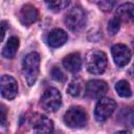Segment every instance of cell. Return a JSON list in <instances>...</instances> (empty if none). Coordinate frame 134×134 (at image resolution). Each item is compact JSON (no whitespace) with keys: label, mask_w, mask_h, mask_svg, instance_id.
Masks as SVG:
<instances>
[{"label":"cell","mask_w":134,"mask_h":134,"mask_svg":"<svg viewBox=\"0 0 134 134\" xmlns=\"http://www.w3.org/2000/svg\"><path fill=\"white\" fill-rule=\"evenodd\" d=\"M40 55L37 52H29L22 62V72L28 86L35 85L39 75Z\"/></svg>","instance_id":"obj_1"},{"label":"cell","mask_w":134,"mask_h":134,"mask_svg":"<svg viewBox=\"0 0 134 134\" xmlns=\"http://www.w3.org/2000/svg\"><path fill=\"white\" fill-rule=\"evenodd\" d=\"M86 68L92 74H102L107 67V55L100 50H91L86 55Z\"/></svg>","instance_id":"obj_2"},{"label":"cell","mask_w":134,"mask_h":134,"mask_svg":"<svg viewBox=\"0 0 134 134\" xmlns=\"http://www.w3.org/2000/svg\"><path fill=\"white\" fill-rule=\"evenodd\" d=\"M64 22L70 30L79 31L82 28H84L86 25V22H87L86 12L79 6L72 7L66 14V16L64 18Z\"/></svg>","instance_id":"obj_3"},{"label":"cell","mask_w":134,"mask_h":134,"mask_svg":"<svg viewBox=\"0 0 134 134\" xmlns=\"http://www.w3.org/2000/svg\"><path fill=\"white\" fill-rule=\"evenodd\" d=\"M62 104V96L58 89L48 88L41 96L40 105L43 110L47 112H55Z\"/></svg>","instance_id":"obj_4"},{"label":"cell","mask_w":134,"mask_h":134,"mask_svg":"<svg viewBox=\"0 0 134 134\" xmlns=\"http://www.w3.org/2000/svg\"><path fill=\"white\" fill-rule=\"evenodd\" d=\"M87 120V114L81 107H70L64 115V122L69 128H83Z\"/></svg>","instance_id":"obj_5"},{"label":"cell","mask_w":134,"mask_h":134,"mask_svg":"<svg viewBox=\"0 0 134 134\" xmlns=\"http://www.w3.org/2000/svg\"><path fill=\"white\" fill-rule=\"evenodd\" d=\"M116 109V103L112 98H99L94 109V117L97 121L102 122L108 119Z\"/></svg>","instance_id":"obj_6"},{"label":"cell","mask_w":134,"mask_h":134,"mask_svg":"<svg viewBox=\"0 0 134 134\" xmlns=\"http://www.w3.org/2000/svg\"><path fill=\"white\" fill-rule=\"evenodd\" d=\"M29 124L32 130L37 133H50L53 131V122L47 116L35 113L29 118Z\"/></svg>","instance_id":"obj_7"},{"label":"cell","mask_w":134,"mask_h":134,"mask_svg":"<svg viewBox=\"0 0 134 134\" xmlns=\"http://www.w3.org/2000/svg\"><path fill=\"white\" fill-rule=\"evenodd\" d=\"M108 91V85L105 81L102 80H91L86 84L85 93L89 98L99 99Z\"/></svg>","instance_id":"obj_8"},{"label":"cell","mask_w":134,"mask_h":134,"mask_svg":"<svg viewBox=\"0 0 134 134\" xmlns=\"http://www.w3.org/2000/svg\"><path fill=\"white\" fill-rule=\"evenodd\" d=\"M0 91L1 95L6 99H14L18 92L17 81L10 75H2L0 79Z\"/></svg>","instance_id":"obj_9"},{"label":"cell","mask_w":134,"mask_h":134,"mask_svg":"<svg viewBox=\"0 0 134 134\" xmlns=\"http://www.w3.org/2000/svg\"><path fill=\"white\" fill-rule=\"evenodd\" d=\"M112 58L117 67L126 66L131 59V51L130 49L124 44H116L111 49Z\"/></svg>","instance_id":"obj_10"},{"label":"cell","mask_w":134,"mask_h":134,"mask_svg":"<svg viewBox=\"0 0 134 134\" xmlns=\"http://www.w3.org/2000/svg\"><path fill=\"white\" fill-rule=\"evenodd\" d=\"M39 14L37 8L31 4H25L22 6L20 13H19V19L20 22L24 26H29L32 23H35L38 20Z\"/></svg>","instance_id":"obj_11"},{"label":"cell","mask_w":134,"mask_h":134,"mask_svg":"<svg viewBox=\"0 0 134 134\" xmlns=\"http://www.w3.org/2000/svg\"><path fill=\"white\" fill-rule=\"evenodd\" d=\"M63 66L71 73H77L82 68V58L79 52H73L63 59Z\"/></svg>","instance_id":"obj_12"},{"label":"cell","mask_w":134,"mask_h":134,"mask_svg":"<svg viewBox=\"0 0 134 134\" xmlns=\"http://www.w3.org/2000/svg\"><path fill=\"white\" fill-rule=\"evenodd\" d=\"M67 39H68V36L65 30H63L61 28H55L49 32V35L47 37V42L50 47L58 48V47L64 45L67 42Z\"/></svg>","instance_id":"obj_13"},{"label":"cell","mask_w":134,"mask_h":134,"mask_svg":"<svg viewBox=\"0 0 134 134\" xmlns=\"http://www.w3.org/2000/svg\"><path fill=\"white\" fill-rule=\"evenodd\" d=\"M116 16L120 21L134 23V4H132V3L121 4L117 8Z\"/></svg>","instance_id":"obj_14"},{"label":"cell","mask_w":134,"mask_h":134,"mask_svg":"<svg viewBox=\"0 0 134 134\" xmlns=\"http://www.w3.org/2000/svg\"><path fill=\"white\" fill-rule=\"evenodd\" d=\"M19 47V39L17 37H10L2 49V55L6 59H13Z\"/></svg>","instance_id":"obj_15"},{"label":"cell","mask_w":134,"mask_h":134,"mask_svg":"<svg viewBox=\"0 0 134 134\" xmlns=\"http://www.w3.org/2000/svg\"><path fill=\"white\" fill-rule=\"evenodd\" d=\"M115 90L117 92V94L121 97H130L132 95V91H131V87L129 85V83L126 80H120L116 83L115 85Z\"/></svg>","instance_id":"obj_16"},{"label":"cell","mask_w":134,"mask_h":134,"mask_svg":"<svg viewBox=\"0 0 134 134\" xmlns=\"http://www.w3.org/2000/svg\"><path fill=\"white\" fill-rule=\"evenodd\" d=\"M119 120L128 127H134V109H124L119 114Z\"/></svg>","instance_id":"obj_17"},{"label":"cell","mask_w":134,"mask_h":134,"mask_svg":"<svg viewBox=\"0 0 134 134\" xmlns=\"http://www.w3.org/2000/svg\"><path fill=\"white\" fill-rule=\"evenodd\" d=\"M45 3L50 10L60 12L69 5L70 0H45Z\"/></svg>","instance_id":"obj_18"},{"label":"cell","mask_w":134,"mask_h":134,"mask_svg":"<svg viewBox=\"0 0 134 134\" xmlns=\"http://www.w3.org/2000/svg\"><path fill=\"white\" fill-rule=\"evenodd\" d=\"M82 88H83V86H82L81 81H80V80H73V81L69 84V86H68V88H67V91H68V93H69L71 96L76 97V96H79V95L81 94Z\"/></svg>","instance_id":"obj_19"},{"label":"cell","mask_w":134,"mask_h":134,"mask_svg":"<svg viewBox=\"0 0 134 134\" xmlns=\"http://www.w3.org/2000/svg\"><path fill=\"white\" fill-rule=\"evenodd\" d=\"M119 27H120V20L115 17L113 19H111L108 23V32L111 35V36H114L115 34H117V31L119 30Z\"/></svg>","instance_id":"obj_20"},{"label":"cell","mask_w":134,"mask_h":134,"mask_svg":"<svg viewBox=\"0 0 134 134\" xmlns=\"http://www.w3.org/2000/svg\"><path fill=\"white\" fill-rule=\"evenodd\" d=\"M51 77L57 81V82H60V83H64L66 82V75L65 73L57 66H54L52 69H51Z\"/></svg>","instance_id":"obj_21"},{"label":"cell","mask_w":134,"mask_h":134,"mask_svg":"<svg viewBox=\"0 0 134 134\" xmlns=\"http://www.w3.org/2000/svg\"><path fill=\"white\" fill-rule=\"evenodd\" d=\"M0 114H1V125H2V127H4L5 126V122H6V114H5V108H4L3 105L1 106Z\"/></svg>","instance_id":"obj_22"},{"label":"cell","mask_w":134,"mask_h":134,"mask_svg":"<svg viewBox=\"0 0 134 134\" xmlns=\"http://www.w3.org/2000/svg\"><path fill=\"white\" fill-rule=\"evenodd\" d=\"M1 27H2V40H3V38H4V35H5V22L4 21H2L1 22Z\"/></svg>","instance_id":"obj_23"},{"label":"cell","mask_w":134,"mask_h":134,"mask_svg":"<svg viewBox=\"0 0 134 134\" xmlns=\"http://www.w3.org/2000/svg\"><path fill=\"white\" fill-rule=\"evenodd\" d=\"M132 45H133V48H134V41H133V43H132Z\"/></svg>","instance_id":"obj_24"}]
</instances>
